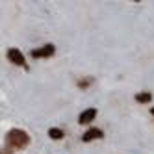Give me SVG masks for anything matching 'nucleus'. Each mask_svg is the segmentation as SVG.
<instances>
[{
  "label": "nucleus",
  "instance_id": "obj_9",
  "mask_svg": "<svg viewBox=\"0 0 154 154\" xmlns=\"http://www.w3.org/2000/svg\"><path fill=\"white\" fill-rule=\"evenodd\" d=\"M150 112H152V115H154V108H152V109H150Z\"/></svg>",
  "mask_w": 154,
  "mask_h": 154
},
{
  "label": "nucleus",
  "instance_id": "obj_3",
  "mask_svg": "<svg viewBox=\"0 0 154 154\" xmlns=\"http://www.w3.org/2000/svg\"><path fill=\"white\" fill-rule=\"evenodd\" d=\"M95 117H97V109H95V108H89V109H85V112L80 113L78 123H80V125H89V123H93Z\"/></svg>",
  "mask_w": 154,
  "mask_h": 154
},
{
  "label": "nucleus",
  "instance_id": "obj_4",
  "mask_svg": "<svg viewBox=\"0 0 154 154\" xmlns=\"http://www.w3.org/2000/svg\"><path fill=\"white\" fill-rule=\"evenodd\" d=\"M54 54V45H45L37 50H32V58H48Z\"/></svg>",
  "mask_w": 154,
  "mask_h": 154
},
{
  "label": "nucleus",
  "instance_id": "obj_5",
  "mask_svg": "<svg viewBox=\"0 0 154 154\" xmlns=\"http://www.w3.org/2000/svg\"><path fill=\"white\" fill-rule=\"evenodd\" d=\"M104 134H102V130H98V128H89V130H87L85 132V134H84V141L87 143V141H93V139H100Z\"/></svg>",
  "mask_w": 154,
  "mask_h": 154
},
{
  "label": "nucleus",
  "instance_id": "obj_1",
  "mask_svg": "<svg viewBox=\"0 0 154 154\" xmlns=\"http://www.w3.org/2000/svg\"><path fill=\"white\" fill-rule=\"evenodd\" d=\"M6 141H8V145H9V147H13V149H24L28 143H30V136L26 134L24 130L13 128V130H9V132H8Z\"/></svg>",
  "mask_w": 154,
  "mask_h": 154
},
{
  "label": "nucleus",
  "instance_id": "obj_7",
  "mask_svg": "<svg viewBox=\"0 0 154 154\" xmlns=\"http://www.w3.org/2000/svg\"><path fill=\"white\" fill-rule=\"evenodd\" d=\"M150 98H152L150 93H137V95H136V100H137V102H149Z\"/></svg>",
  "mask_w": 154,
  "mask_h": 154
},
{
  "label": "nucleus",
  "instance_id": "obj_2",
  "mask_svg": "<svg viewBox=\"0 0 154 154\" xmlns=\"http://www.w3.org/2000/svg\"><path fill=\"white\" fill-rule=\"evenodd\" d=\"M8 60L11 61V63H15V65H23V67L26 65L23 52H19L17 48H9V50H8Z\"/></svg>",
  "mask_w": 154,
  "mask_h": 154
},
{
  "label": "nucleus",
  "instance_id": "obj_6",
  "mask_svg": "<svg viewBox=\"0 0 154 154\" xmlns=\"http://www.w3.org/2000/svg\"><path fill=\"white\" fill-rule=\"evenodd\" d=\"M48 136H50L52 139L58 141V139H63V137H65V132L60 130V128H50V130H48Z\"/></svg>",
  "mask_w": 154,
  "mask_h": 154
},
{
  "label": "nucleus",
  "instance_id": "obj_8",
  "mask_svg": "<svg viewBox=\"0 0 154 154\" xmlns=\"http://www.w3.org/2000/svg\"><path fill=\"white\" fill-rule=\"evenodd\" d=\"M2 154H13V152L9 150V149H6V150H2Z\"/></svg>",
  "mask_w": 154,
  "mask_h": 154
}]
</instances>
